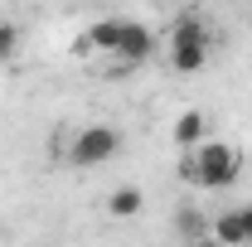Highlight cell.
Returning <instances> with one entry per match:
<instances>
[{
    "label": "cell",
    "instance_id": "cell-2",
    "mask_svg": "<svg viewBox=\"0 0 252 247\" xmlns=\"http://www.w3.org/2000/svg\"><path fill=\"white\" fill-rule=\"evenodd\" d=\"M170 63H175V73H204V63H209V30L194 10H185L170 30Z\"/></svg>",
    "mask_w": 252,
    "mask_h": 247
},
{
    "label": "cell",
    "instance_id": "cell-4",
    "mask_svg": "<svg viewBox=\"0 0 252 247\" xmlns=\"http://www.w3.org/2000/svg\"><path fill=\"white\" fill-rule=\"evenodd\" d=\"M151 54H156V34L146 30L141 20H126V34H122V44L112 49V59L126 63V68H136V63H146Z\"/></svg>",
    "mask_w": 252,
    "mask_h": 247
},
{
    "label": "cell",
    "instance_id": "cell-9",
    "mask_svg": "<svg viewBox=\"0 0 252 247\" xmlns=\"http://www.w3.org/2000/svg\"><path fill=\"white\" fill-rule=\"evenodd\" d=\"M15 54H20V30L0 20V63H10Z\"/></svg>",
    "mask_w": 252,
    "mask_h": 247
},
{
    "label": "cell",
    "instance_id": "cell-6",
    "mask_svg": "<svg viewBox=\"0 0 252 247\" xmlns=\"http://www.w3.org/2000/svg\"><path fill=\"white\" fill-rule=\"evenodd\" d=\"M122 34H126V20H97L73 49H78V54H112V49L122 44Z\"/></svg>",
    "mask_w": 252,
    "mask_h": 247
},
{
    "label": "cell",
    "instance_id": "cell-11",
    "mask_svg": "<svg viewBox=\"0 0 252 247\" xmlns=\"http://www.w3.org/2000/svg\"><path fill=\"white\" fill-rule=\"evenodd\" d=\"M189 247H223L219 238H199V243H189Z\"/></svg>",
    "mask_w": 252,
    "mask_h": 247
},
{
    "label": "cell",
    "instance_id": "cell-8",
    "mask_svg": "<svg viewBox=\"0 0 252 247\" xmlns=\"http://www.w3.org/2000/svg\"><path fill=\"white\" fill-rule=\"evenodd\" d=\"M204 131H209L204 112H185V117L175 122V146H185V151H199V146H204Z\"/></svg>",
    "mask_w": 252,
    "mask_h": 247
},
{
    "label": "cell",
    "instance_id": "cell-5",
    "mask_svg": "<svg viewBox=\"0 0 252 247\" xmlns=\"http://www.w3.org/2000/svg\"><path fill=\"white\" fill-rule=\"evenodd\" d=\"M209 238H219L223 247H252V204L219 214V218H214V233H209Z\"/></svg>",
    "mask_w": 252,
    "mask_h": 247
},
{
    "label": "cell",
    "instance_id": "cell-10",
    "mask_svg": "<svg viewBox=\"0 0 252 247\" xmlns=\"http://www.w3.org/2000/svg\"><path fill=\"white\" fill-rule=\"evenodd\" d=\"M180 218H185V233H189V238H194V243H199V238H209V233H204V223H199V214H194V209H185V214H180Z\"/></svg>",
    "mask_w": 252,
    "mask_h": 247
},
{
    "label": "cell",
    "instance_id": "cell-3",
    "mask_svg": "<svg viewBox=\"0 0 252 247\" xmlns=\"http://www.w3.org/2000/svg\"><path fill=\"white\" fill-rule=\"evenodd\" d=\"M117 151H122V136H117L112 126H88V131H78L68 160H73L78 170H93V165H107Z\"/></svg>",
    "mask_w": 252,
    "mask_h": 247
},
{
    "label": "cell",
    "instance_id": "cell-1",
    "mask_svg": "<svg viewBox=\"0 0 252 247\" xmlns=\"http://www.w3.org/2000/svg\"><path fill=\"white\" fill-rule=\"evenodd\" d=\"M238 170H243V160H238V151L228 141H204L194 151V160L185 165V175L194 185H204V189H228L238 180Z\"/></svg>",
    "mask_w": 252,
    "mask_h": 247
},
{
    "label": "cell",
    "instance_id": "cell-7",
    "mask_svg": "<svg viewBox=\"0 0 252 247\" xmlns=\"http://www.w3.org/2000/svg\"><path fill=\"white\" fill-rule=\"evenodd\" d=\"M141 209H146V194H141L136 185L112 189V199H107V214L112 218H141Z\"/></svg>",
    "mask_w": 252,
    "mask_h": 247
}]
</instances>
